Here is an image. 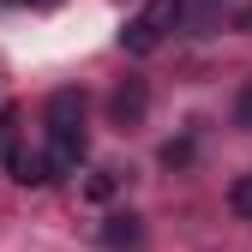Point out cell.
<instances>
[{"label": "cell", "mask_w": 252, "mask_h": 252, "mask_svg": "<svg viewBox=\"0 0 252 252\" xmlns=\"http://www.w3.org/2000/svg\"><path fill=\"white\" fill-rule=\"evenodd\" d=\"M42 120H48V156H54V168L60 174H72L78 162H84V96L78 90H54L48 96V108H42Z\"/></svg>", "instance_id": "cell-1"}, {"label": "cell", "mask_w": 252, "mask_h": 252, "mask_svg": "<svg viewBox=\"0 0 252 252\" xmlns=\"http://www.w3.org/2000/svg\"><path fill=\"white\" fill-rule=\"evenodd\" d=\"M186 18V0H144V6L126 18V30H120V48L126 54H150V48H162L168 42V30Z\"/></svg>", "instance_id": "cell-2"}, {"label": "cell", "mask_w": 252, "mask_h": 252, "mask_svg": "<svg viewBox=\"0 0 252 252\" xmlns=\"http://www.w3.org/2000/svg\"><path fill=\"white\" fill-rule=\"evenodd\" d=\"M144 108H150V90H144V78H126L114 96H108L114 126H138V120H144Z\"/></svg>", "instance_id": "cell-3"}, {"label": "cell", "mask_w": 252, "mask_h": 252, "mask_svg": "<svg viewBox=\"0 0 252 252\" xmlns=\"http://www.w3.org/2000/svg\"><path fill=\"white\" fill-rule=\"evenodd\" d=\"M54 174H60V168H54L48 150H18V156H12V180H18V186H48Z\"/></svg>", "instance_id": "cell-4"}, {"label": "cell", "mask_w": 252, "mask_h": 252, "mask_svg": "<svg viewBox=\"0 0 252 252\" xmlns=\"http://www.w3.org/2000/svg\"><path fill=\"white\" fill-rule=\"evenodd\" d=\"M102 246H108V252H138V246H144L138 216H108V222H102Z\"/></svg>", "instance_id": "cell-5"}, {"label": "cell", "mask_w": 252, "mask_h": 252, "mask_svg": "<svg viewBox=\"0 0 252 252\" xmlns=\"http://www.w3.org/2000/svg\"><path fill=\"white\" fill-rule=\"evenodd\" d=\"M18 156V108H0V168H12Z\"/></svg>", "instance_id": "cell-6"}, {"label": "cell", "mask_w": 252, "mask_h": 252, "mask_svg": "<svg viewBox=\"0 0 252 252\" xmlns=\"http://www.w3.org/2000/svg\"><path fill=\"white\" fill-rule=\"evenodd\" d=\"M228 210H234V216H252V168L228 186Z\"/></svg>", "instance_id": "cell-7"}, {"label": "cell", "mask_w": 252, "mask_h": 252, "mask_svg": "<svg viewBox=\"0 0 252 252\" xmlns=\"http://www.w3.org/2000/svg\"><path fill=\"white\" fill-rule=\"evenodd\" d=\"M234 126H240V132H252V78L234 90Z\"/></svg>", "instance_id": "cell-8"}, {"label": "cell", "mask_w": 252, "mask_h": 252, "mask_svg": "<svg viewBox=\"0 0 252 252\" xmlns=\"http://www.w3.org/2000/svg\"><path fill=\"white\" fill-rule=\"evenodd\" d=\"M186 162H192V144H162V168H186Z\"/></svg>", "instance_id": "cell-9"}, {"label": "cell", "mask_w": 252, "mask_h": 252, "mask_svg": "<svg viewBox=\"0 0 252 252\" xmlns=\"http://www.w3.org/2000/svg\"><path fill=\"white\" fill-rule=\"evenodd\" d=\"M114 186H120L114 174H90V180H84V192H90V198H114Z\"/></svg>", "instance_id": "cell-10"}, {"label": "cell", "mask_w": 252, "mask_h": 252, "mask_svg": "<svg viewBox=\"0 0 252 252\" xmlns=\"http://www.w3.org/2000/svg\"><path fill=\"white\" fill-rule=\"evenodd\" d=\"M18 6H36V12H48V6H60V0H18Z\"/></svg>", "instance_id": "cell-11"}]
</instances>
